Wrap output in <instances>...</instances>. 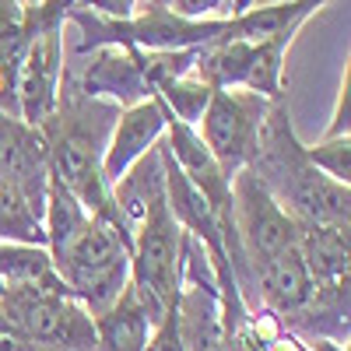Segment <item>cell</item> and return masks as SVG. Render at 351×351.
I'll return each mask as SVG.
<instances>
[{"instance_id":"obj_1","label":"cell","mask_w":351,"mask_h":351,"mask_svg":"<svg viewBox=\"0 0 351 351\" xmlns=\"http://www.w3.org/2000/svg\"><path fill=\"white\" fill-rule=\"evenodd\" d=\"M53 271L95 319L120 299L130 281V236L102 218H88L64 253L53 256Z\"/></svg>"},{"instance_id":"obj_2","label":"cell","mask_w":351,"mask_h":351,"mask_svg":"<svg viewBox=\"0 0 351 351\" xmlns=\"http://www.w3.org/2000/svg\"><path fill=\"white\" fill-rule=\"evenodd\" d=\"M0 313L36 351H95V319L64 288L60 278L46 285L8 288L0 299Z\"/></svg>"},{"instance_id":"obj_3","label":"cell","mask_w":351,"mask_h":351,"mask_svg":"<svg viewBox=\"0 0 351 351\" xmlns=\"http://www.w3.org/2000/svg\"><path fill=\"white\" fill-rule=\"evenodd\" d=\"M180 253L183 228L158 197L130 236V288L152 327L180 306Z\"/></svg>"},{"instance_id":"obj_4","label":"cell","mask_w":351,"mask_h":351,"mask_svg":"<svg viewBox=\"0 0 351 351\" xmlns=\"http://www.w3.org/2000/svg\"><path fill=\"white\" fill-rule=\"evenodd\" d=\"M260 116L263 102L260 95H243V92H221L215 88L208 109H204V130L200 141L225 172V180L232 183V176H239L246 162L260 148Z\"/></svg>"},{"instance_id":"obj_5","label":"cell","mask_w":351,"mask_h":351,"mask_svg":"<svg viewBox=\"0 0 351 351\" xmlns=\"http://www.w3.org/2000/svg\"><path fill=\"white\" fill-rule=\"evenodd\" d=\"M232 208L239 215V232L243 243L250 250V256L256 263L271 260L285 250L299 246V221L288 211L278 208V200L271 197V190L260 183V176L243 169L236 176V186H232Z\"/></svg>"},{"instance_id":"obj_6","label":"cell","mask_w":351,"mask_h":351,"mask_svg":"<svg viewBox=\"0 0 351 351\" xmlns=\"http://www.w3.org/2000/svg\"><path fill=\"white\" fill-rule=\"evenodd\" d=\"M60 67H64V36L60 25H46L36 32L14 81V116L39 130L53 120L60 102Z\"/></svg>"},{"instance_id":"obj_7","label":"cell","mask_w":351,"mask_h":351,"mask_svg":"<svg viewBox=\"0 0 351 351\" xmlns=\"http://www.w3.org/2000/svg\"><path fill=\"white\" fill-rule=\"evenodd\" d=\"M291 36L267 43H215L211 53L200 56L204 84L225 88L246 84L253 95H278L281 92V49Z\"/></svg>"},{"instance_id":"obj_8","label":"cell","mask_w":351,"mask_h":351,"mask_svg":"<svg viewBox=\"0 0 351 351\" xmlns=\"http://www.w3.org/2000/svg\"><path fill=\"white\" fill-rule=\"evenodd\" d=\"M162 130H165V102L158 95L130 106L120 116V123H116V130H112L109 148L102 152V180L109 183V190L123 180L127 169L137 158H144V155L155 148Z\"/></svg>"},{"instance_id":"obj_9","label":"cell","mask_w":351,"mask_h":351,"mask_svg":"<svg viewBox=\"0 0 351 351\" xmlns=\"http://www.w3.org/2000/svg\"><path fill=\"white\" fill-rule=\"evenodd\" d=\"M260 288H263V299L274 309L295 313L313 299L316 281L306 267V260L299 256V250H285L260 263Z\"/></svg>"},{"instance_id":"obj_10","label":"cell","mask_w":351,"mask_h":351,"mask_svg":"<svg viewBox=\"0 0 351 351\" xmlns=\"http://www.w3.org/2000/svg\"><path fill=\"white\" fill-rule=\"evenodd\" d=\"M148 313L141 309L134 288L127 281V288L120 291L102 316H95V351H144L148 344Z\"/></svg>"},{"instance_id":"obj_11","label":"cell","mask_w":351,"mask_h":351,"mask_svg":"<svg viewBox=\"0 0 351 351\" xmlns=\"http://www.w3.org/2000/svg\"><path fill=\"white\" fill-rule=\"evenodd\" d=\"M299 256L313 281L348 278V225H299Z\"/></svg>"},{"instance_id":"obj_12","label":"cell","mask_w":351,"mask_h":351,"mask_svg":"<svg viewBox=\"0 0 351 351\" xmlns=\"http://www.w3.org/2000/svg\"><path fill=\"white\" fill-rule=\"evenodd\" d=\"M88 218L92 215H88L74 200V193L49 172V180H46V228H43L46 243H49V260L64 253V246L88 225Z\"/></svg>"},{"instance_id":"obj_13","label":"cell","mask_w":351,"mask_h":351,"mask_svg":"<svg viewBox=\"0 0 351 351\" xmlns=\"http://www.w3.org/2000/svg\"><path fill=\"white\" fill-rule=\"evenodd\" d=\"M53 260L46 246H25V243H0V281L8 288L25 285H46L53 281Z\"/></svg>"},{"instance_id":"obj_14","label":"cell","mask_w":351,"mask_h":351,"mask_svg":"<svg viewBox=\"0 0 351 351\" xmlns=\"http://www.w3.org/2000/svg\"><path fill=\"white\" fill-rule=\"evenodd\" d=\"M302 158L313 169H319V176L348 186V180H351V141L348 137L324 141V144H316V148H302Z\"/></svg>"},{"instance_id":"obj_15","label":"cell","mask_w":351,"mask_h":351,"mask_svg":"<svg viewBox=\"0 0 351 351\" xmlns=\"http://www.w3.org/2000/svg\"><path fill=\"white\" fill-rule=\"evenodd\" d=\"M144 351H186L183 327H180V306H176L172 313H165V316L158 319V324L152 327Z\"/></svg>"},{"instance_id":"obj_16","label":"cell","mask_w":351,"mask_h":351,"mask_svg":"<svg viewBox=\"0 0 351 351\" xmlns=\"http://www.w3.org/2000/svg\"><path fill=\"white\" fill-rule=\"evenodd\" d=\"M348 109H351V77L344 74L341 95H337V112H334V123L327 127V141H341V137H348Z\"/></svg>"},{"instance_id":"obj_17","label":"cell","mask_w":351,"mask_h":351,"mask_svg":"<svg viewBox=\"0 0 351 351\" xmlns=\"http://www.w3.org/2000/svg\"><path fill=\"white\" fill-rule=\"evenodd\" d=\"M316 351H348V348H334L330 341H316Z\"/></svg>"},{"instance_id":"obj_18","label":"cell","mask_w":351,"mask_h":351,"mask_svg":"<svg viewBox=\"0 0 351 351\" xmlns=\"http://www.w3.org/2000/svg\"><path fill=\"white\" fill-rule=\"evenodd\" d=\"M0 243H11V236H8V228H4V221H0Z\"/></svg>"},{"instance_id":"obj_19","label":"cell","mask_w":351,"mask_h":351,"mask_svg":"<svg viewBox=\"0 0 351 351\" xmlns=\"http://www.w3.org/2000/svg\"><path fill=\"white\" fill-rule=\"evenodd\" d=\"M8 327H11V324H8V316H4V313H0V330H8Z\"/></svg>"},{"instance_id":"obj_20","label":"cell","mask_w":351,"mask_h":351,"mask_svg":"<svg viewBox=\"0 0 351 351\" xmlns=\"http://www.w3.org/2000/svg\"><path fill=\"white\" fill-rule=\"evenodd\" d=\"M4 291H8V285H4V281H0V299H4Z\"/></svg>"}]
</instances>
